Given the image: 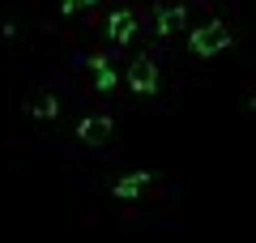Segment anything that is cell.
Returning <instances> with one entry per match:
<instances>
[{"label":"cell","mask_w":256,"mask_h":243,"mask_svg":"<svg viewBox=\"0 0 256 243\" xmlns=\"http://www.w3.org/2000/svg\"><path fill=\"white\" fill-rule=\"evenodd\" d=\"M226 43H230V34H226V26H218V22H210V26H196V34H192V47H196L201 56L222 52Z\"/></svg>","instance_id":"6da1fadb"},{"label":"cell","mask_w":256,"mask_h":243,"mask_svg":"<svg viewBox=\"0 0 256 243\" xmlns=\"http://www.w3.org/2000/svg\"><path fill=\"white\" fill-rule=\"evenodd\" d=\"M132 81H137V86H150V81H154V72H150V64H137V68H132Z\"/></svg>","instance_id":"7a4b0ae2"}]
</instances>
